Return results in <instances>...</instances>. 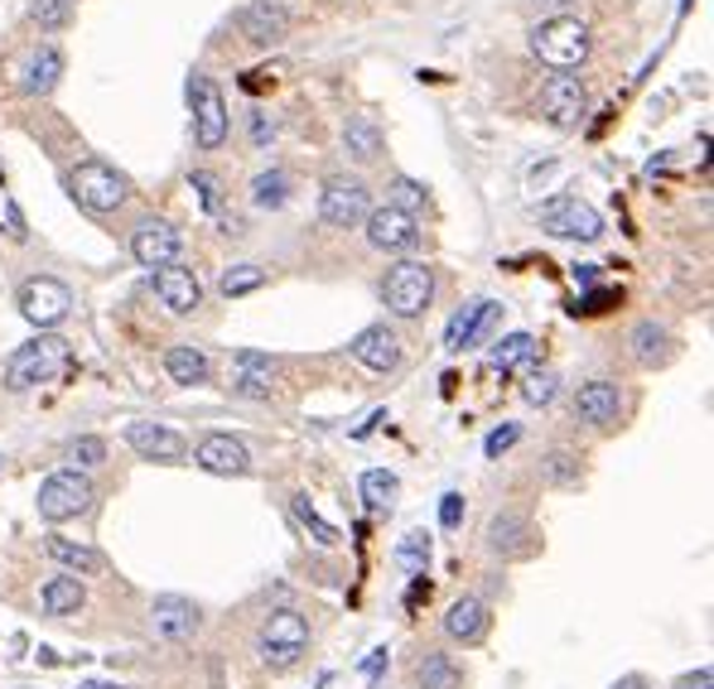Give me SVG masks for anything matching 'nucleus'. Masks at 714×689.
<instances>
[{"mask_svg": "<svg viewBox=\"0 0 714 689\" xmlns=\"http://www.w3.org/2000/svg\"><path fill=\"white\" fill-rule=\"evenodd\" d=\"M589 49H594L589 24L575 20V15H546L532 30V53L546 63V68H555V73L579 68V63L589 59Z\"/></svg>", "mask_w": 714, "mask_h": 689, "instance_id": "nucleus-1", "label": "nucleus"}, {"mask_svg": "<svg viewBox=\"0 0 714 689\" xmlns=\"http://www.w3.org/2000/svg\"><path fill=\"white\" fill-rule=\"evenodd\" d=\"M69 367V342L59 333H39L30 338L24 348L10 352L6 362V391H34V386H49V381L59 377V371Z\"/></svg>", "mask_w": 714, "mask_h": 689, "instance_id": "nucleus-2", "label": "nucleus"}, {"mask_svg": "<svg viewBox=\"0 0 714 689\" xmlns=\"http://www.w3.org/2000/svg\"><path fill=\"white\" fill-rule=\"evenodd\" d=\"M69 193H73V203L83 212H92V218H107V212L126 208L130 179L116 165H107V159H83V165L69 174Z\"/></svg>", "mask_w": 714, "mask_h": 689, "instance_id": "nucleus-3", "label": "nucleus"}, {"mask_svg": "<svg viewBox=\"0 0 714 689\" xmlns=\"http://www.w3.org/2000/svg\"><path fill=\"white\" fill-rule=\"evenodd\" d=\"M536 222L550 236H560V242H599L603 236V212L594 203H585V198H575V193L546 198V203L536 208Z\"/></svg>", "mask_w": 714, "mask_h": 689, "instance_id": "nucleus-4", "label": "nucleus"}, {"mask_svg": "<svg viewBox=\"0 0 714 689\" xmlns=\"http://www.w3.org/2000/svg\"><path fill=\"white\" fill-rule=\"evenodd\" d=\"M381 299L396 318H420L434 299V271L426 261H396L381 280Z\"/></svg>", "mask_w": 714, "mask_h": 689, "instance_id": "nucleus-5", "label": "nucleus"}, {"mask_svg": "<svg viewBox=\"0 0 714 689\" xmlns=\"http://www.w3.org/2000/svg\"><path fill=\"white\" fill-rule=\"evenodd\" d=\"M189 112H193L198 150H222V140H228V130H232V116H228V102H222V87L208 73L189 77Z\"/></svg>", "mask_w": 714, "mask_h": 689, "instance_id": "nucleus-6", "label": "nucleus"}, {"mask_svg": "<svg viewBox=\"0 0 714 689\" xmlns=\"http://www.w3.org/2000/svg\"><path fill=\"white\" fill-rule=\"evenodd\" d=\"M92 483H87V473L83 468H63L54 477H44L39 483V516H44L49 526H63V521H73V516H83L92 507Z\"/></svg>", "mask_w": 714, "mask_h": 689, "instance_id": "nucleus-7", "label": "nucleus"}, {"mask_svg": "<svg viewBox=\"0 0 714 689\" xmlns=\"http://www.w3.org/2000/svg\"><path fill=\"white\" fill-rule=\"evenodd\" d=\"M304 651H309V622H304L295 607H275V613L261 622V660L275 670H290Z\"/></svg>", "mask_w": 714, "mask_h": 689, "instance_id": "nucleus-8", "label": "nucleus"}, {"mask_svg": "<svg viewBox=\"0 0 714 689\" xmlns=\"http://www.w3.org/2000/svg\"><path fill=\"white\" fill-rule=\"evenodd\" d=\"M372 212V189H367L357 174H328L319 183V218L328 227H357V222Z\"/></svg>", "mask_w": 714, "mask_h": 689, "instance_id": "nucleus-9", "label": "nucleus"}, {"mask_svg": "<svg viewBox=\"0 0 714 689\" xmlns=\"http://www.w3.org/2000/svg\"><path fill=\"white\" fill-rule=\"evenodd\" d=\"M15 304H20V314L30 318L34 328H54L73 309V289L63 285V280H54V275H34V280L20 285Z\"/></svg>", "mask_w": 714, "mask_h": 689, "instance_id": "nucleus-10", "label": "nucleus"}, {"mask_svg": "<svg viewBox=\"0 0 714 689\" xmlns=\"http://www.w3.org/2000/svg\"><path fill=\"white\" fill-rule=\"evenodd\" d=\"M585 112H589V87H585V77H575V73H555L540 83V116H546L550 126H560V130H570L585 121Z\"/></svg>", "mask_w": 714, "mask_h": 689, "instance_id": "nucleus-11", "label": "nucleus"}, {"mask_svg": "<svg viewBox=\"0 0 714 689\" xmlns=\"http://www.w3.org/2000/svg\"><path fill=\"white\" fill-rule=\"evenodd\" d=\"M502 324V304L497 299H473L464 304L444 328V352H469V348H483L487 338L497 333Z\"/></svg>", "mask_w": 714, "mask_h": 689, "instance_id": "nucleus-12", "label": "nucleus"}, {"mask_svg": "<svg viewBox=\"0 0 714 689\" xmlns=\"http://www.w3.org/2000/svg\"><path fill=\"white\" fill-rule=\"evenodd\" d=\"M367 242H372L377 251H387V256H411V251L420 246V222L411 218V212L401 208H372L367 212Z\"/></svg>", "mask_w": 714, "mask_h": 689, "instance_id": "nucleus-13", "label": "nucleus"}, {"mask_svg": "<svg viewBox=\"0 0 714 689\" xmlns=\"http://www.w3.org/2000/svg\"><path fill=\"white\" fill-rule=\"evenodd\" d=\"M179 251H183V236L169 227L165 218H140L136 227H130V256H136V265H145V271L179 261Z\"/></svg>", "mask_w": 714, "mask_h": 689, "instance_id": "nucleus-14", "label": "nucleus"}, {"mask_svg": "<svg viewBox=\"0 0 714 689\" xmlns=\"http://www.w3.org/2000/svg\"><path fill=\"white\" fill-rule=\"evenodd\" d=\"M150 289H155V299L165 304L169 314H193L198 304H203V285H198V275L189 271V265H179V261H169V265H155L150 271Z\"/></svg>", "mask_w": 714, "mask_h": 689, "instance_id": "nucleus-15", "label": "nucleus"}, {"mask_svg": "<svg viewBox=\"0 0 714 689\" xmlns=\"http://www.w3.org/2000/svg\"><path fill=\"white\" fill-rule=\"evenodd\" d=\"M575 415L594 424V430H613V424L623 420V391H618V381H608V377L585 381V386L575 391Z\"/></svg>", "mask_w": 714, "mask_h": 689, "instance_id": "nucleus-16", "label": "nucleus"}, {"mask_svg": "<svg viewBox=\"0 0 714 689\" xmlns=\"http://www.w3.org/2000/svg\"><path fill=\"white\" fill-rule=\"evenodd\" d=\"M237 30H242L246 44L271 49V44H281V39L290 34V10L281 6V0H251L242 15H237Z\"/></svg>", "mask_w": 714, "mask_h": 689, "instance_id": "nucleus-17", "label": "nucleus"}, {"mask_svg": "<svg viewBox=\"0 0 714 689\" xmlns=\"http://www.w3.org/2000/svg\"><path fill=\"white\" fill-rule=\"evenodd\" d=\"M348 352H353V362L357 367H367V371H381V377H387V371H396L401 367V338L391 333L387 324H372V328H363V333H357L353 342H348Z\"/></svg>", "mask_w": 714, "mask_h": 689, "instance_id": "nucleus-18", "label": "nucleus"}, {"mask_svg": "<svg viewBox=\"0 0 714 689\" xmlns=\"http://www.w3.org/2000/svg\"><path fill=\"white\" fill-rule=\"evenodd\" d=\"M193 463L213 477H242L251 468V454H246L242 439H232V434H203L193 448Z\"/></svg>", "mask_w": 714, "mask_h": 689, "instance_id": "nucleus-19", "label": "nucleus"}, {"mask_svg": "<svg viewBox=\"0 0 714 689\" xmlns=\"http://www.w3.org/2000/svg\"><path fill=\"white\" fill-rule=\"evenodd\" d=\"M228 386H232V395H242V401H266L271 386H275V357L237 352V362L228 371Z\"/></svg>", "mask_w": 714, "mask_h": 689, "instance_id": "nucleus-20", "label": "nucleus"}, {"mask_svg": "<svg viewBox=\"0 0 714 689\" xmlns=\"http://www.w3.org/2000/svg\"><path fill=\"white\" fill-rule=\"evenodd\" d=\"M487 550L502 554V560H526V554L536 550L532 521L517 516V511H497L493 521H487Z\"/></svg>", "mask_w": 714, "mask_h": 689, "instance_id": "nucleus-21", "label": "nucleus"}, {"mask_svg": "<svg viewBox=\"0 0 714 689\" xmlns=\"http://www.w3.org/2000/svg\"><path fill=\"white\" fill-rule=\"evenodd\" d=\"M126 444L136 448L140 458L150 463H179L183 454H189V444H183V434H175L169 424H126Z\"/></svg>", "mask_w": 714, "mask_h": 689, "instance_id": "nucleus-22", "label": "nucleus"}, {"mask_svg": "<svg viewBox=\"0 0 714 689\" xmlns=\"http://www.w3.org/2000/svg\"><path fill=\"white\" fill-rule=\"evenodd\" d=\"M150 627H155V636H165V642H189L198 632V607L189 598H179V593H160V598L150 603Z\"/></svg>", "mask_w": 714, "mask_h": 689, "instance_id": "nucleus-23", "label": "nucleus"}, {"mask_svg": "<svg viewBox=\"0 0 714 689\" xmlns=\"http://www.w3.org/2000/svg\"><path fill=\"white\" fill-rule=\"evenodd\" d=\"M487 627H493V613H487V603L483 598H454L449 603V613H444V632H449V642H464V646H479Z\"/></svg>", "mask_w": 714, "mask_h": 689, "instance_id": "nucleus-24", "label": "nucleus"}, {"mask_svg": "<svg viewBox=\"0 0 714 689\" xmlns=\"http://www.w3.org/2000/svg\"><path fill=\"white\" fill-rule=\"evenodd\" d=\"M387 150V136H381V126L372 116H348L343 121V155L357 159V165H372V159Z\"/></svg>", "mask_w": 714, "mask_h": 689, "instance_id": "nucleus-25", "label": "nucleus"}, {"mask_svg": "<svg viewBox=\"0 0 714 689\" xmlns=\"http://www.w3.org/2000/svg\"><path fill=\"white\" fill-rule=\"evenodd\" d=\"M165 371H169V381H175V386H203L213 367H208L203 348H193V342H175V348L165 352Z\"/></svg>", "mask_w": 714, "mask_h": 689, "instance_id": "nucleus-26", "label": "nucleus"}, {"mask_svg": "<svg viewBox=\"0 0 714 689\" xmlns=\"http://www.w3.org/2000/svg\"><path fill=\"white\" fill-rule=\"evenodd\" d=\"M59 77H63V49L54 44H44L30 59V68H24V97H49V92L59 87Z\"/></svg>", "mask_w": 714, "mask_h": 689, "instance_id": "nucleus-27", "label": "nucleus"}, {"mask_svg": "<svg viewBox=\"0 0 714 689\" xmlns=\"http://www.w3.org/2000/svg\"><path fill=\"white\" fill-rule=\"evenodd\" d=\"M39 603H44V613H49V617H73L77 607L87 603V589H83V579H77V574H59V579H49V583H44Z\"/></svg>", "mask_w": 714, "mask_h": 689, "instance_id": "nucleus-28", "label": "nucleus"}, {"mask_svg": "<svg viewBox=\"0 0 714 689\" xmlns=\"http://www.w3.org/2000/svg\"><path fill=\"white\" fill-rule=\"evenodd\" d=\"M536 357H540V342L532 333H507V338H497L493 342V371H526V367H536Z\"/></svg>", "mask_w": 714, "mask_h": 689, "instance_id": "nucleus-29", "label": "nucleus"}, {"mask_svg": "<svg viewBox=\"0 0 714 689\" xmlns=\"http://www.w3.org/2000/svg\"><path fill=\"white\" fill-rule=\"evenodd\" d=\"M44 554H49L54 564L69 569V574H77V579H83V574H97V569H102V554H97V550L73 545V540H63V536H49V540H44Z\"/></svg>", "mask_w": 714, "mask_h": 689, "instance_id": "nucleus-30", "label": "nucleus"}, {"mask_svg": "<svg viewBox=\"0 0 714 689\" xmlns=\"http://www.w3.org/2000/svg\"><path fill=\"white\" fill-rule=\"evenodd\" d=\"M420 689H464V670L454 666V656L444 651H426V660L416 666Z\"/></svg>", "mask_w": 714, "mask_h": 689, "instance_id": "nucleus-31", "label": "nucleus"}, {"mask_svg": "<svg viewBox=\"0 0 714 689\" xmlns=\"http://www.w3.org/2000/svg\"><path fill=\"white\" fill-rule=\"evenodd\" d=\"M632 357H638L642 367L666 362V357H671V333H666L661 324H652V318H647V324L632 328Z\"/></svg>", "mask_w": 714, "mask_h": 689, "instance_id": "nucleus-32", "label": "nucleus"}, {"mask_svg": "<svg viewBox=\"0 0 714 689\" xmlns=\"http://www.w3.org/2000/svg\"><path fill=\"white\" fill-rule=\"evenodd\" d=\"M251 203H256L261 212H275L290 203V174L285 169H266V174L251 179Z\"/></svg>", "mask_w": 714, "mask_h": 689, "instance_id": "nucleus-33", "label": "nucleus"}, {"mask_svg": "<svg viewBox=\"0 0 714 689\" xmlns=\"http://www.w3.org/2000/svg\"><path fill=\"white\" fill-rule=\"evenodd\" d=\"M396 492H401V483H396V473L387 468H367L363 473V501H367V511H387Z\"/></svg>", "mask_w": 714, "mask_h": 689, "instance_id": "nucleus-34", "label": "nucleus"}, {"mask_svg": "<svg viewBox=\"0 0 714 689\" xmlns=\"http://www.w3.org/2000/svg\"><path fill=\"white\" fill-rule=\"evenodd\" d=\"M261 285H266V265H232V271L218 275V295H228V299H242Z\"/></svg>", "mask_w": 714, "mask_h": 689, "instance_id": "nucleus-35", "label": "nucleus"}, {"mask_svg": "<svg viewBox=\"0 0 714 689\" xmlns=\"http://www.w3.org/2000/svg\"><path fill=\"white\" fill-rule=\"evenodd\" d=\"M555 391H560V377H555L550 367H526V377H522V401L526 405H550Z\"/></svg>", "mask_w": 714, "mask_h": 689, "instance_id": "nucleus-36", "label": "nucleus"}, {"mask_svg": "<svg viewBox=\"0 0 714 689\" xmlns=\"http://www.w3.org/2000/svg\"><path fill=\"white\" fill-rule=\"evenodd\" d=\"M189 183H193V193H198V203H203V212H213V218H222V212H228V189H222L218 174H208V169H193Z\"/></svg>", "mask_w": 714, "mask_h": 689, "instance_id": "nucleus-37", "label": "nucleus"}, {"mask_svg": "<svg viewBox=\"0 0 714 689\" xmlns=\"http://www.w3.org/2000/svg\"><path fill=\"white\" fill-rule=\"evenodd\" d=\"M396 564H401L406 574H426V564H430V536L426 530H411V536L396 545Z\"/></svg>", "mask_w": 714, "mask_h": 689, "instance_id": "nucleus-38", "label": "nucleus"}, {"mask_svg": "<svg viewBox=\"0 0 714 689\" xmlns=\"http://www.w3.org/2000/svg\"><path fill=\"white\" fill-rule=\"evenodd\" d=\"M426 183H416V179H406V174H396L391 183H387V203L391 208H401V212H411V218H416V212L420 208H426Z\"/></svg>", "mask_w": 714, "mask_h": 689, "instance_id": "nucleus-39", "label": "nucleus"}, {"mask_svg": "<svg viewBox=\"0 0 714 689\" xmlns=\"http://www.w3.org/2000/svg\"><path fill=\"white\" fill-rule=\"evenodd\" d=\"M77 0H30V20L39 30H63V24L73 20Z\"/></svg>", "mask_w": 714, "mask_h": 689, "instance_id": "nucleus-40", "label": "nucleus"}, {"mask_svg": "<svg viewBox=\"0 0 714 689\" xmlns=\"http://www.w3.org/2000/svg\"><path fill=\"white\" fill-rule=\"evenodd\" d=\"M295 516H300V526L309 530L314 540H319V545H338V526H328L319 511H314V501L309 497H295Z\"/></svg>", "mask_w": 714, "mask_h": 689, "instance_id": "nucleus-41", "label": "nucleus"}, {"mask_svg": "<svg viewBox=\"0 0 714 689\" xmlns=\"http://www.w3.org/2000/svg\"><path fill=\"white\" fill-rule=\"evenodd\" d=\"M69 463H77V468H97V463H107V444H102L97 434H83V439L69 444Z\"/></svg>", "mask_w": 714, "mask_h": 689, "instance_id": "nucleus-42", "label": "nucleus"}, {"mask_svg": "<svg viewBox=\"0 0 714 689\" xmlns=\"http://www.w3.org/2000/svg\"><path fill=\"white\" fill-rule=\"evenodd\" d=\"M540 473H546V483H555V487H570V483H579V458L575 454H550L546 463H540Z\"/></svg>", "mask_w": 714, "mask_h": 689, "instance_id": "nucleus-43", "label": "nucleus"}, {"mask_svg": "<svg viewBox=\"0 0 714 689\" xmlns=\"http://www.w3.org/2000/svg\"><path fill=\"white\" fill-rule=\"evenodd\" d=\"M517 439H522V424H502V430H493V434L483 439V454H487V458H502Z\"/></svg>", "mask_w": 714, "mask_h": 689, "instance_id": "nucleus-44", "label": "nucleus"}, {"mask_svg": "<svg viewBox=\"0 0 714 689\" xmlns=\"http://www.w3.org/2000/svg\"><path fill=\"white\" fill-rule=\"evenodd\" d=\"M618 299H623V289H594V295H585L575 304V314H608Z\"/></svg>", "mask_w": 714, "mask_h": 689, "instance_id": "nucleus-45", "label": "nucleus"}, {"mask_svg": "<svg viewBox=\"0 0 714 689\" xmlns=\"http://www.w3.org/2000/svg\"><path fill=\"white\" fill-rule=\"evenodd\" d=\"M281 136V126H275V116L271 112H251V145H261V150H266V145Z\"/></svg>", "mask_w": 714, "mask_h": 689, "instance_id": "nucleus-46", "label": "nucleus"}, {"mask_svg": "<svg viewBox=\"0 0 714 689\" xmlns=\"http://www.w3.org/2000/svg\"><path fill=\"white\" fill-rule=\"evenodd\" d=\"M459 521H464V497H459V492H444V497H440V526H444V530H459Z\"/></svg>", "mask_w": 714, "mask_h": 689, "instance_id": "nucleus-47", "label": "nucleus"}, {"mask_svg": "<svg viewBox=\"0 0 714 689\" xmlns=\"http://www.w3.org/2000/svg\"><path fill=\"white\" fill-rule=\"evenodd\" d=\"M6 222H10V236H15V242H24V236H30V227H24V212H20L15 198H6Z\"/></svg>", "mask_w": 714, "mask_h": 689, "instance_id": "nucleus-48", "label": "nucleus"}, {"mask_svg": "<svg viewBox=\"0 0 714 689\" xmlns=\"http://www.w3.org/2000/svg\"><path fill=\"white\" fill-rule=\"evenodd\" d=\"M681 689H714L710 670H695V675H685V680H681Z\"/></svg>", "mask_w": 714, "mask_h": 689, "instance_id": "nucleus-49", "label": "nucleus"}, {"mask_svg": "<svg viewBox=\"0 0 714 689\" xmlns=\"http://www.w3.org/2000/svg\"><path fill=\"white\" fill-rule=\"evenodd\" d=\"M575 280L585 285V289H589V285H599V265H575Z\"/></svg>", "mask_w": 714, "mask_h": 689, "instance_id": "nucleus-50", "label": "nucleus"}, {"mask_svg": "<svg viewBox=\"0 0 714 689\" xmlns=\"http://www.w3.org/2000/svg\"><path fill=\"white\" fill-rule=\"evenodd\" d=\"M526 6H532V10H546V15H560V10L570 6V0H526Z\"/></svg>", "mask_w": 714, "mask_h": 689, "instance_id": "nucleus-51", "label": "nucleus"}, {"mask_svg": "<svg viewBox=\"0 0 714 689\" xmlns=\"http://www.w3.org/2000/svg\"><path fill=\"white\" fill-rule=\"evenodd\" d=\"M613 689H647V680H642V675H623Z\"/></svg>", "mask_w": 714, "mask_h": 689, "instance_id": "nucleus-52", "label": "nucleus"}, {"mask_svg": "<svg viewBox=\"0 0 714 689\" xmlns=\"http://www.w3.org/2000/svg\"><path fill=\"white\" fill-rule=\"evenodd\" d=\"M381 660H387V651H372V660H367V666H363L367 675H372V680H377V670H381Z\"/></svg>", "mask_w": 714, "mask_h": 689, "instance_id": "nucleus-53", "label": "nucleus"}, {"mask_svg": "<svg viewBox=\"0 0 714 689\" xmlns=\"http://www.w3.org/2000/svg\"><path fill=\"white\" fill-rule=\"evenodd\" d=\"M77 689H122V685H112V680H87V685H77Z\"/></svg>", "mask_w": 714, "mask_h": 689, "instance_id": "nucleus-54", "label": "nucleus"}]
</instances>
